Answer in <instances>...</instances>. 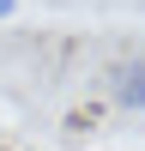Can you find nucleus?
I'll return each instance as SVG.
<instances>
[{"mask_svg": "<svg viewBox=\"0 0 145 151\" xmlns=\"http://www.w3.org/2000/svg\"><path fill=\"white\" fill-rule=\"evenodd\" d=\"M103 85H109V103H115V109H127V115H145V60H139V55L115 60V67L103 73Z\"/></svg>", "mask_w": 145, "mask_h": 151, "instance_id": "nucleus-1", "label": "nucleus"}]
</instances>
